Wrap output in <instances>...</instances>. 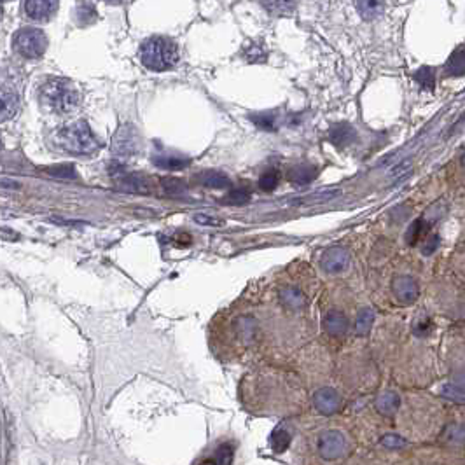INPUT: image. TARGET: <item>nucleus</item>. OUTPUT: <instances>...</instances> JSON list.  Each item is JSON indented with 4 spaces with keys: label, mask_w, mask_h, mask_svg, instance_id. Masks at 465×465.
I'll use <instances>...</instances> for the list:
<instances>
[{
    "label": "nucleus",
    "mask_w": 465,
    "mask_h": 465,
    "mask_svg": "<svg viewBox=\"0 0 465 465\" xmlns=\"http://www.w3.org/2000/svg\"><path fill=\"white\" fill-rule=\"evenodd\" d=\"M372 324H374V312L371 308L361 310L357 315V321H355V334L366 336L371 331Z\"/></svg>",
    "instance_id": "nucleus-25"
},
{
    "label": "nucleus",
    "mask_w": 465,
    "mask_h": 465,
    "mask_svg": "<svg viewBox=\"0 0 465 465\" xmlns=\"http://www.w3.org/2000/svg\"><path fill=\"white\" fill-rule=\"evenodd\" d=\"M324 329L332 338H341L346 332V329H348V319L345 316V313L338 312V310H331L324 316Z\"/></svg>",
    "instance_id": "nucleus-13"
},
{
    "label": "nucleus",
    "mask_w": 465,
    "mask_h": 465,
    "mask_svg": "<svg viewBox=\"0 0 465 465\" xmlns=\"http://www.w3.org/2000/svg\"><path fill=\"white\" fill-rule=\"evenodd\" d=\"M60 0H25L26 16L34 21H48L58 11Z\"/></svg>",
    "instance_id": "nucleus-9"
},
{
    "label": "nucleus",
    "mask_w": 465,
    "mask_h": 465,
    "mask_svg": "<svg viewBox=\"0 0 465 465\" xmlns=\"http://www.w3.org/2000/svg\"><path fill=\"white\" fill-rule=\"evenodd\" d=\"M179 46L167 37H151L140 46L142 64L154 72L173 68L179 61Z\"/></svg>",
    "instance_id": "nucleus-2"
},
{
    "label": "nucleus",
    "mask_w": 465,
    "mask_h": 465,
    "mask_svg": "<svg viewBox=\"0 0 465 465\" xmlns=\"http://www.w3.org/2000/svg\"><path fill=\"white\" fill-rule=\"evenodd\" d=\"M313 406L322 415H334L341 408V397L338 392L331 387L319 388L313 395Z\"/></svg>",
    "instance_id": "nucleus-8"
},
{
    "label": "nucleus",
    "mask_w": 465,
    "mask_h": 465,
    "mask_svg": "<svg viewBox=\"0 0 465 465\" xmlns=\"http://www.w3.org/2000/svg\"><path fill=\"white\" fill-rule=\"evenodd\" d=\"M121 187L124 191H130V193H138V194H147L151 191L149 182L144 179V177L138 175H126L121 179Z\"/></svg>",
    "instance_id": "nucleus-23"
},
{
    "label": "nucleus",
    "mask_w": 465,
    "mask_h": 465,
    "mask_svg": "<svg viewBox=\"0 0 465 465\" xmlns=\"http://www.w3.org/2000/svg\"><path fill=\"white\" fill-rule=\"evenodd\" d=\"M19 111V98L15 90L0 86V123L12 120Z\"/></svg>",
    "instance_id": "nucleus-11"
},
{
    "label": "nucleus",
    "mask_w": 465,
    "mask_h": 465,
    "mask_svg": "<svg viewBox=\"0 0 465 465\" xmlns=\"http://www.w3.org/2000/svg\"><path fill=\"white\" fill-rule=\"evenodd\" d=\"M154 164L160 168H167V170H182L189 164V158L179 156V154L171 153H161L153 158Z\"/></svg>",
    "instance_id": "nucleus-19"
},
{
    "label": "nucleus",
    "mask_w": 465,
    "mask_h": 465,
    "mask_svg": "<svg viewBox=\"0 0 465 465\" xmlns=\"http://www.w3.org/2000/svg\"><path fill=\"white\" fill-rule=\"evenodd\" d=\"M250 200V191L247 187H238V189H233L226 198H224V203L227 205H245Z\"/></svg>",
    "instance_id": "nucleus-30"
},
{
    "label": "nucleus",
    "mask_w": 465,
    "mask_h": 465,
    "mask_svg": "<svg viewBox=\"0 0 465 465\" xmlns=\"http://www.w3.org/2000/svg\"><path fill=\"white\" fill-rule=\"evenodd\" d=\"M105 2H108V4H112V6H120L123 0H105Z\"/></svg>",
    "instance_id": "nucleus-41"
},
{
    "label": "nucleus",
    "mask_w": 465,
    "mask_h": 465,
    "mask_svg": "<svg viewBox=\"0 0 465 465\" xmlns=\"http://www.w3.org/2000/svg\"><path fill=\"white\" fill-rule=\"evenodd\" d=\"M425 231H427V224H425V220L424 219L415 220V222L410 226V229H408V233H406V240H408L410 245H417V243L424 238Z\"/></svg>",
    "instance_id": "nucleus-27"
},
{
    "label": "nucleus",
    "mask_w": 465,
    "mask_h": 465,
    "mask_svg": "<svg viewBox=\"0 0 465 465\" xmlns=\"http://www.w3.org/2000/svg\"><path fill=\"white\" fill-rule=\"evenodd\" d=\"M392 292H394L395 299L399 303H402V305H411L420 296L418 283L415 282V278H411L408 275L395 276L394 282H392Z\"/></svg>",
    "instance_id": "nucleus-7"
},
{
    "label": "nucleus",
    "mask_w": 465,
    "mask_h": 465,
    "mask_svg": "<svg viewBox=\"0 0 465 465\" xmlns=\"http://www.w3.org/2000/svg\"><path fill=\"white\" fill-rule=\"evenodd\" d=\"M249 117L257 128H263V130H268V131H275L280 123V115L276 111L257 112V114H250Z\"/></svg>",
    "instance_id": "nucleus-20"
},
{
    "label": "nucleus",
    "mask_w": 465,
    "mask_h": 465,
    "mask_svg": "<svg viewBox=\"0 0 465 465\" xmlns=\"http://www.w3.org/2000/svg\"><path fill=\"white\" fill-rule=\"evenodd\" d=\"M278 182H280V173L272 168V170L265 171V173L260 175L259 187L263 191H266V193H269V191H275L276 189Z\"/></svg>",
    "instance_id": "nucleus-31"
},
{
    "label": "nucleus",
    "mask_w": 465,
    "mask_h": 465,
    "mask_svg": "<svg viewBox=\"0 0 465 465\" xmlns=\"http://www.w3.org/2000/svg\"><path fill=\"white\" fill-rule=\"evenodd\" d=\"M46 171L56 179H74L75 177V170L72 164H56L55 168H48Z\"/></svg>",
    "instance_id": "nucleus-33"
},
{
    "label": "nucleus",
    "mask_w": 465,
    "mask_h": 465,
    "mask_svg": "<svg viewBox=\"0 0 465 465\" xmlns=\"http://www.w3.org/2000/svg\"><path fill=\"white\" fill-rule=\"evenodd\" d=\"M381 444H383L385 448H388V450H399V448H404L408 443H406V439L401 437V435L387 434L381 437Z\"/></svg>",
    "instance_id": "nucleus-34"
},
{
    "label": "nucleus",
    "mask_w": 465,
    "mask_h": 465,
    "mask_svg": "<svg viewBox=\"0 0 465 465\" xmlns=\"http://www.w3.org/2000/svg\"><path fill=\"white\" fill-rule=\"evenodd\" d=\"M410 168H411V161H404V163L397 164V168H394V170H392V177H395V179H397V177H401L402 173H406V171L410 170Z\"/></svg>",
    "instance_id": "nucleus-40"
},
{
    "label": "nucleus",
    "mask_w": 465,
    "mask_h": 465,
    "mask_svg": "<svg viewBox=\"0 0 465 465\" xmlns=\"http://www.w3.org/2000/svg\"><path fill=\"white\" fill-rule=\"evenodd\" d=\"M140 149V137H138V131L135 130L131 124H121L120 130L115 131L114 140H112V151L117 158H126L135 156Z\"/></svg>",
    "instance_id": "nucleus-5"
},
{
    "label": "nucleus",
    "mask_w": 465,
    "mask_h": 465,
    "mask_svg": "<svg viewBox=\"0 0 465 465\" xmlns=\"http://www.w3.org/2000/svg\"><path fill=\"white\" fill-rule=\"evenodd\" d=\"M321 265L328 273H341L350 265V254L341 247H332L324 252Z\"/></svg>",
    "instance_id": "nucleus-10"
},
{
    "label": "nucleus",
    "mask_w": 465,
    "mask_h": 465,
    "mask_svg": "<svg viewBox=\"0 0 465 465\" xmlns=\"http://www.w3.org/2000/svg\"><path fill=\"white\" fill-rule=\"evenodd\" d=\"M444 74L451 75V77H460L465 74V48L457 49L448 58L446 65H444Z\"/></svg>",
    "instance_id": "nucleus-21"
},
{
    "label": "nucleus",
    "mask_w": 465,
    "mask_h": 465,
    "mask_svg": "<svg viewBox=\"0 0 465 465\" xmlns=\"http://www.w3.org/2000/svg\"><path fill=\"white\" fill-rule=\"evenodd\" d=\"M41 102L49 112L67 115L77 111L81 105V95L67 79H49L41 88Z\"/></svg>",
    "instance_id": "nucleus-1"
},
{
    "label": "nucleus",
    "mask_w": 465,
    "mask_h": 465,
    "mask_svg": "<svg viewBox=\"0 0 465 465\" xmlns=\"http://www.w3.org/2000/svg\"><path fill=\"white\" fill-rule=\"evenodd\" d=\"M289 444H290V434L287 428L278 427L272 432V435H269V446H272V450L275 451V453H283V451L289 448Z\"/></svg>",
    "instance_id": "nucleus-24"
},
{
    "label": "nucleus",
    "mask_w": 465,
    "mask_h": 465,
    "mask_svg": "<svg viewBox=\"0 0 465 465\" xmlns=\"http://www.w3.org/2000/svg\"><path fill=\"white\" fill-rule=\"evenodd\" d=\"M164 189L171 194H184L186 193V184L180 182L179 179H164Z\"/></svg>",
    "instance_id": "nucleus-35"
},
{
    "label": "nucleus",
    "mask_w": 465,
    "mask_h": 465,
    "mask_svg": "<svg viewBox=\"0 0 465 465\" xmlns=\"http://www.w3.org/2000/svg\"><path fill=\"white\" fill-rule=\"evenodd\" d=\"M260 6L273 16H290L296 11L298 0H260Z\"/></svg>",
    "instance_id": "nucleus-17"
},
{
    "label": "nucleus",
    "mask_w": 465,
    "mask_h": 465,
    "mask_svg": "<svg viewBox=\"0 0 465 465\" xmlns=\"http://www.w3.org/2000/svg\"><path fill=\"white\" fill-rule=\"evenodd\" d=\"M280 299H282L283 305L289 310H299L306 305V298L298 287H285V289L280 292Z\"/></svg>",
    "instance_id": "nucleus-22"
},
{
    "label": "nucleus",
    "mask_w": 465,
    "mask_h": 465,
    "mask_svg": "<svg viewBox=\"0 0 465 465\" xmlns=\"http://www.w3.org/2000/svg\"><path fill=\"white\" fill-rule=\"evenodd\" d=\"M345 437L339 430H325L319 437V451L325 460H336L345 453Z\"/></svg>",
    "instance_id": "nucleus-6"
},
{
    "label": "nucleus",
    "mask_w": 465,
    "mask_h": 465,
    "mask_svg": "<svg viewBox=\"0 0 465 465\" xmlns=\"http://www.w3.org/2000/svg\"><path fill=\"white\" fill-rule=\"evenodd\" d=\"M238 328H240V332H242L247 339H250L254 336V332H256V322H254L252 319H249V316H245V319L240 321Z\"/></svg>",
    "instance_id": "nucleus-38"
},
{
    "label": "nucleus",
    "mask_w": 465,
    "mask_h": 465,
    "mask_svg": "<svg viewBox=\"0 0 465 465\" xmlns=\"http://www.w3.org/2000/svg\"><path fill=\"white\" fill-rule=\"evenodd\" d=\"M316 175H319V168L313 167V164H298V167L290 168L289 173H287L290 182L299 184V186L310 184L316 179Z\"/></svg>",
    "instance_id": "nucleus-14"
},
{
    "label": "nucleus",
    "mask_w": 465,
    "mask_h": 465,
    "mask_svg": "<svg viewBox=\"0 0 465 465\" xmlns=\"http://www.w3.org/2000/svg\"><path fill=\"white\" fill-rule=\"evenodd\" d=\"M399 404H401V397L395 392H383L376 397L374 402L378 413L385 415V417H392L399 410Z\"/></svg>",
    "instance_id": "nucleus-16"
},
{
    "label": "nucleus",
    "mask_w": 465,
    "mask_h": 465,
    "mask_svg": "<svg viewBox=\"0 0 465 465\" xmlns=\"http://www.w3.org/2000/svg\"><path fill=\"white\" fill-rule=\"evenodd\" d=\"M12 48L26 60H35L48 49V37L41 28H21L12 37Z\"/></svg>",
    "instance_id": "nucleus-4"
},
{
    "label": "nucleus",
    "mask_w": 465,
    "mask_h": 465,
    "mask_svg": "<svg viewBox=\"0 0 465 465\" xmlns=\"http://www.w3.org/2000/svg\"><path fill=\"white\" fill-rule=\"evenodd\" d=\"M413 77H415V81L421 86V88H427V90H432V88H434V82H435L434 68L420 67L417 72H415Z\"/></svg>",
    "instance_id": "nucleus-28"
},
{
    "label": "nucleus",
    "mask_w": 465,
    "mask_h": 465,
    "mask_svg": "<svg viewBox=\"0 0 465 465\" xmlns=\"http://www.w3.org/2000/svg\"><path fill=\"white\" fill-rule=\"evenodd\" d=\"M231 457H233V451H231V446L224 444V446L219 448L217 451V465H229L231 464Z\"/></svg>",
    "instance_id": "nucleus-39"
},
{
    "label": "nucleus",
    "mask_w": 465,
    "mask_h": 465,
    "mask_svg": "<svg viewBox=\"0 0 465 465\" xmlns=\"http://www.w3.org/2000/svg\"><path fill=\"white\" fill-rule=\"evenodd\" d=\"M441 394L446 399L455 402H465V385L462 383H446L441 388Z\"/></svg>",
    "instance_id": "nucleus-29"
},
{
    "label": "nucleus",
    "mask_w": 465,
    "mask_h": 465,
    "mask_svg": "<svg viewBox=\"0 0 465 465\" xmlns=\"http://www.w3.org/2000/svg\"><path fill=\"white\" fill-rule=\"evenodd\" d=\"M58 142L67 153L75 156H91L100 149V142L97 140L86 121H75L61 128L58 133Z\"/></svg>",
    "instance_id": "nucleus-3"
},
{
    "label": "nucleus",
    "mask_w": 465,
    "mask_h": 465,
    "mask_svg": "<svg viewBox=\"0 0 465 465\" xmlns=\"http://www.w3.org/2000/svg\"><path fill=\"white\" fill-rule=\"evenodd\" d=\"M437 245H439V236L437 235L427 236L424 245H421V254H424V256H432V254L437 250Z\"/></svg>",
    "instance_id": "nucleus-36"
},
{
    "label": "nucleus",
    "mask_w": 465,
    "mask_h": 465,
    "mask_svg": "<svg viewBox=\"0 0 465 465\" xmlns=\"http://www.w3.org/2000/svg\"><path fill=\"white\" fill-rule=\"evenodd\" d=\"M0 18H2V8H0Z\"/></svg>",
    "instance_id": "nucleus-42"
},
{
    "label": "nucleus",
    "mask_w": 465,
    "mask_h": 465,
    "mask_svg": "<svg viewBox=\"0 0 465 465\" xmlns=\"http://www.w3.org/2000/svg\"><path fill=\"white\" fill-rule=\"evenodd\" d=\"M245 58L247 61H250V64H263V61H266V58H268V53H266V49L263 48V46L254 42V44H250L249 48H247Z\"/></svg>",
    "instance_id": "nucleus-32"
},
{
    "label": "nucleus",
    "mask_w": 465,
    "mask_h": 465,
    "mask_svg": "<svg viewBox=\"0 0 465 465\" xmlns=\"http://www.w3.org/2000/svg\"><path fill=\"white\" fill-rule=\"evenodd\" d=\"M354 2L359 15H361L364 19H368V21L380 18V16L383 15L385 0H354Z\"/></svg>",
    "instance_id": "nucleus-15"
},
{
    "label": "nucleus",
    "mask_w": 465,
    "mask_h": 465,
    "mask_svg": "<svg viewBox=\"0 0 465 465\" xmlns=\"http://www.w3.org/2000/svg\"><path fill=\"white\" fill-rule=\"evenodd\" d=\"M328 137L329 142H331L334 147L345 149V147H348L350 144H354L355 138H357V133H355V130L348 123H338L332 124V126L329 128Z\"/></svg>",
    "instance_id": "nucleus-12"
},
{
    "label": "nucleus",
    "mask_w": 465,
    "mask_h": 465,
    "mask_svg": "<svg viewBox=\"0 0 465 465\" xmlns=\"http://www.w3.org/2000/svg\"><path fill=\"white\" fill-rule=\"evenodd\" d=\"M444 439L451 444H464L465 443V425L451 424L448 425L443 434Z\"/></svg>",
    "instance_id": "nucleus-26"
},
{
    "label": "nucleus",
    "mask_w": 465,
    "mask_h": 465,
    "mask_svg": "<svg viewBox=\"0 0 465 465\" xmlns=\"http://www.w3.org/2000/svg\"><path fill=\"white\" fill-rule=\"evenodd\" d=\"M198 180L200 184H203L205 187H212V189H226V187L231 186V180L226 173L217 170H209L203 171L198 175Z\"/></svg>",
    "instance_id": "nucleus-18"
},
{
    "label": "nucleus",
    "mask_w": 465,
    "mask_h": 465,
    "mask_svg": "<svg viewBox=\"0 0 465 465\" xmlns=\"http://www.w3.org/2000/svg\"><path fill=\"white\" fill-rule=\"evenodd\" d=\"M194 222L201 224V226H222V220L217 219V217H212V216H207V213H196L194 216Z\"/></svg>",
    "instance_id": "nucleus-37"
},
{
    "label": "nucleus",
    "mask_w": 465,
    "mask_h": 465,
    "mask_svg": "<svg viewBox=\"0 0 465 465\" xmlns=\"http://www.w3.org/2000/svg\"><path fill=\"white\" fill-rule=\"evenodd\" d=\"M464 164H465V156H464Z\"/></svg>",
    "instance_id": "nucleus-43"
}]
</instances>
